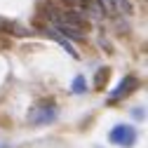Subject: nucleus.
I'll list each match as a JSON object with an SVG mask.
<instances>
[{"mask_svg": "<svg viewBox=\"0 0 148 148\" xmlns=\"http://www.w3.org/2000/svg\"><path fill=\"white\" fill-rule=\"evenodd\" d=\"M97 3L101 5L103 14H118V12H132V5H129V0H97Z\"/></svg>", "mask_w": 148, "mask_h": 148, "instance_id": "nucleus-7", "label": "nucleus"}, {"mask_svg": "<svg viewBox=\"0 0 148 148\" xmlns=\"http://www.w3.org/2000/svg\"><path fill=\"white\" fill-rule=\"evenodd\" d=\"M108 141L115 146H122V148H129L136 143V129L132 125H115L108 132Z\"/></svg>", "mask_w": 148, "mask_h": 148, "instance_id": "nucleus-4", "label": "nucleus"}, {"mask_svg": "<svg viewBox=\"0 0 148 148\" xmlns=\"http://www.w3.org/2000/svg\"><path fill=\"white\" fill-rule=\"evenodd\" d=\"M42 31L49 35L54 42H59V45H61V47L71 54V57H73V59H78V49H73V42H71V40H66V38H64V35H61L57 28H54V26H49V24H47V26H42Z\"/></svg>", "mask_w": 148, "mask_h": 148, "instance_id": "nucleus-6", "label": "nucleus"}, {"mask_svg": "<svg viewBox=\"0 0 148 148\" xmlns=\"http://www.w3.org/2000/svg\"><path fill=\"white\" fill-rule=\"evenodd\" d=\"M57 118H59V108L54 106L52 101H40V103H35L28 110V118L26 120L33 127H42V125H52Z\"/></svg>", "mask_w": 148, "mask_h": 148, "instance_id": "nucleus-2", "label": "nucleus"}, {"mask_svg": "<svg viewBox=\"0 0 148 148\" xmlns=\"http://www.w3.org/2000/svg\"><path fill=\"white\" fill-rule=\"evenodd\" d=\"M139 87V80L134 78V75H125L120 82H118V87L108 94V103H118L120 99H125L127 94H132V92Z\"/></svg>", "mask_w": 148, "mask_h": 148, "instance_id": "nucleus-5", "label": "nucleus"}, {"mask_svg": "<svg viewBox=\"0 0 148 148\" xmlns=\"http://www.w3.org/2000/svg\"><path fill=\"white\" fill-rule=\"evenodd\" d=\"M71 92H73V94H85V92H87V82H85L82 75H75V78H73V82H71Z\"/></svg>", "mask_w": 148, "mask_h": 148, "instance_id": "nucleus-8", "label": "nucleus"}, {"mask_svg": "<svg viewBox=\"0 0 148 148\" xmlns=\"http://www.w3.org/2000/svg\"><path fill=\"white\" fill-rule=\"evenodd\" d=\"M64 7L71 10V12H75L78 16H82V19H101L103 16V10L101 5L97 3V0H61Z\"/></svg>", "mask_w": 148, "mask_h": 148, "instance_id": "nucleus-3", "label": "nucleus"}, {"mask_svg": "<svg viewBox=\"0 0 148 148\" xmlns=\"http://www.w3.org/2000/svg\"><path fill=\"white\" fill-rule=\"evenodd\" d=\"M45 16L49 19V26H54L66 40H85V26L87 21L75 12H71L61 5L45 3Z\"/></svg>", "mask_w": 148, "mask_h": 148, "instance_id": "nucleus-1", "label": "nucleus"}]
</instances>
